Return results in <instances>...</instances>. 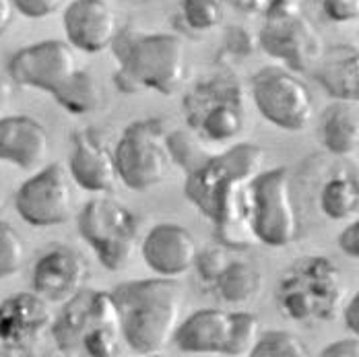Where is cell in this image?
<instances>
[{
    "label": "cell",
    "mask_w": 359,
    "mask_h": 357,
    "mask_svg": "<svg viewBox=\"0 0 359 357\" xmlns=\"http://www.w3.org/2000/svg\"><path fill=\"white\" fill-rule=\"evenodd\" d=\"M262 149L258 144L240 143L211 155L201 168L188 174L184 194L215 225L217 238L233 248L254 242L250 229V180L260 172Z\"/></svg>",
    "instance_id": "6da1fadb"
},
{
    "label": "cell",
    "mask_w": 359,
    "mask_h": 357,
    "mask_svg": "<svg viewBox=\"0 0 359 357\" xmlns=\"http://www.w3.org/2000/svg\"><path fill=\"white\" fill-rule=\"evenodd\" d=\"M118 308L122 341L141 356L163 351L180 322L182 293L168 279H139L120 283L111 291Z\"/></svg>",
    "instance_id": "7a4b0ae2"
},
{
    "label": "cell",
    "mask_w": 359,
    "mask_h": 357,
    "mask_svg": "<svg viewBox=\"0 0 359 357\" xmlns=\"http://www.w3.org/2000/svg\"><path fill=\"white\" fill-rule=\"evenodd\" d=\"M52 337L65 356L114 357L120 353V318L111 293L81 287L52 321Z\"/></svg>",
    "instance_id": "3957f363"
},
{
    "label": "cell",
    "mask_w": 359,
    "mask_h": 357,
    "mask_svg": "<svg viewBox=\"0 0 359 357\" xmlns=\"http://www.w3.org/2000/svg\"><path fill=\"white\" fill-rule=\"evenodd\" d=\"M111 46L120 62L116 83L126 91L172 95L186 79V43L180 36L144 34L126 39L118 34Z\"/></svg>",
    "instance_id": "277c9868"
},
{
    "label": "cell",
    "mask_w": 359,
    "mask_h": 357,
    "mask_svg": "<svg viewBox=\"0 0 359 357\" xmlns=\"http://www.w3.org/2000/svg\"><path fill=\"white\" fill-rule=\"evenodd\" d=\"M343 295L341 271L326 256H304L281 275L277 308L289 321H332Z\"/></svg>",
    "instance_id": "5b68a950"
},
{
    "label": "cell",
    "mask_w": 359,
    "mask_h": 357,
    "mask_svg": "<svg viewBox=\"0 0 359 357\" xmlns=\"http://www.w3.org/2000/svg\"><path fill=\"white\" fill-rule=\"evenodd\" d=\"M184 116L201 141L227 143L246 126L244 89L238 79L215 74L184 97Z\"/></svg>",
    "instance_id": "8992f818"
},
{
    "label": "cell",
    "mask_w": 359,
    "mask_h": 357,
    "mask_svg": "<svg viewBox=\"0 0 359 357\" xmlns=\"http://www.w3.org/2000/svg\"><path fill=\"white\" fill-rule=\"evenodd\" d=\"M81 238L108 271L124 269L139 248V221L122 203L102 196L89 201L76 219Z\"/></svg>",
    "instance_id": "52a82bcc"
},
{
    "label": "cell",
    "mask_w": 359,
    "mask_h": 357,
    "mask_svg": "<svg viewBox=\"0 0 359 357\" xmlns=\"http://www.w3.org/2000/svg\"><path fill=\"white\" fill-rule=\"evenodd\" d=\"M118 180L137 192L149 190L168 178L174 161L168 149V133L159 118L133 122L114 149Z\"/></svg>",
    "instance_id": "ba28073f"
},
{
    "label": "cell",
    "mask_w": 359,
    "mask_h": 357,
    "mask_svg": "<svg viewBox=\"0 0 359 357\" xmlns=\"http://www.w3.org/2000/svg\"><path fill=\"white\" fill-rule=\"evenodd\" d=\"M250 229L254 240L283 248L297 238L299 223L291 201V180L285 168L258 172L250 180Z\"/></svg>",
    "instance_id": "9c48e42d"
},
{
    "label": "cell",
    "mask_w": 359,
    "mask_h": 357,
    "mask_svg": "<svg viewBox=\"0 0 359 357\" xmlns=\"http://www.w3.org/2000/svg\"><path fill=\"white\" fill-rule=\"evenodd\" d=\"M252 100L260 116L281 130H304L314 116L308 85L283 67H264L252 76Z\"/></svg>",
    "instance_id": "30bf717a"
},
{
    "label": "cell",
    "mask_w": 359,
    "mask_h": 357,
    "mask_svg": "<svg viewBox=\"0 0 359 357\" xmlns=\"http://www.w3.org/2000/svg\"><path fill=\"white\" fill-rule=\"evenodd\" d=\"M258 46L293 72L312 71L324 52L323 37L302 11L266 13Z\"/></svg>",
    "instance_id": "8fae6325"
},
{
    "label": "cell",
    "mask_w": 359,
    "mask_h": 357,
    "mask_svg": "<svg viewBox=\"0 0 359 357\" xmlns=\"http://www.w3.org/2000/svg\"><path fill=\"white\" fill-rule=\"evenodd\" d=\"M15 209L34 227H54L71 219V174L62 163H50L25 180L15 194Z\"/></svg>",
    "instance_id": "7c38bea8"
},
{
    "label": "cell",
    "mask_w": 359,
    "mask_h": 357,
    "mask_svg": "<svg viewBox=\"0 0 359 357\" xmlns=\"http://www.w3.org/2000/svg\"><path fill=\"white\" fill-rule=\"evenodd\" d=\"M79 69L74 48L62 39H46L25 46L8 60V74L17 85L54 93Z\"/></svg>",
    "instance_id": "4fadbf2b"
},
{
    "label": "cell",
    "mask_w": 359,
    "mask_h": 357,
    "mask_svg": "<svg viewBox=\"0 0 359 357\" xmlns=\"http://www.w3.org/2000/svg\"><path fill=\"white\" fill-rule=\"evenodd\" d=\"M52 312L36 291H21L0 302V343L6 349H29L52 326Z\"/></svg>",
    "instance_id": "5bb4252c"
},
{
    "label": "cell",
    "mask_w": 359,
    "mask_h": 357,
    "mask_svg": "<svg viewBox=\"0 0 359 357\" xmlns=\"http://www.w3.org/2000/svg\"><path fill=\"white\" fill-rule=\"evenodd\" d=\"M141 254L153 273L176 279L194 267L198 246L194 236L184 225L159 223L147 231L141 242Z\"/></svg>",
    "instance_id": "9a60e30c"
},
{
    "label": "cell",
    "mask_w": 359,
    "mask_h": 357,
    "mask_svg": "<svg viewBox=\"0 0 359 357\" xmlns=\"http://www.w3.org/2000/svg\"><path fill=\"white\" fill-rule=\"evenodd\" d=\"M65 32L72 48L100 54L120 34L118 17L108 0H72L65 8Z\"/></svg>",
    "instance_id": "2e32d148"
},
{
    "label": "cell",
    "mask_w": 359,
    "mask_h": 357,
    "mask_svg": "<svg viewBox=\"0 0 359 357\" xmlns=\"http://www.w3.org/2000/svg\"><path fill=\"white\" fill-rule=\"evenodd\" d=\"M87 279V262L83 254L69 246L48 250L34 267V291L48 304H65L83 287Z\"/></svg>",
    "instance_id": "e0dca14e"
},
{
    "label": "cell",
    "mask_w": 359,
    "mask_h": 357,
    "mask_svg": "<svg viewBox=\"0 0 359 357\" xmlns=\"http://www.w3.org/2000/svg\"><path fill=\"white\" fill-rule=\"evenodd\" d=\"M48 151V130L36 118L25 114L0 118V161H8L21 170H34L43 163Z\"/></svg>",
    "instance_id": "ac0fdd59"
},
{
    "label": "cell",
    "mask_w": 359,
    "mask_h": 357,
    "mask_svg": "<svg viewBox=\"0 0 359 357\" xmlns=\"http://www.w3.org/2000/svg\"><path fill=\"white\" fill-rule=\"evenodd\" d=\"M69 174L74 184L89 192H109L118 184L114 151H109L95 135L81 130L72 137Z\"/></svg>",
    "instance_id": "d6986e66"
},
{
    "label": "cell",
    "mask_w": 359,
    "mask_h": 357,
    "mask_svg": "<svg viewBox=\"0 0 359 357\" xmlns=\"http://www.w3.org/2000/svg\"><path fill=\"white\" fill-rule=\"evenodd\" d=\"M231 316L219 308H205L192 312L184 322H178L174 330V345L182 353L196 356H225L229 339Z\"/></svg>",
    "instance_id": "ffe728a7"
},
{
    "label": "cell",
    "mask_w": 359,
    "mask_h": 357,
    "mask_svg": "<svg viewBox=\"0 0 359 357\" xmlns=\"http://www.w3.org/2000/svg\"><path fill=\"white\" fill-rule=\"evenodd\" d=\"M314 79L334 100H359V54L355 46H334L324 50L314 65Z\"/></svg>",
    "instance_id": "44dd1931"
},
{
    "label": "cell",
    "mask_w": 359,
    "mask_h": 357,
    "mask_svg": "<svg viewBox=\"0 0 359 357\" xmlns=\"http://www.w3.org/2000/svg\"><path fill=\"white\" fill-rule=\"evenodd\" d=\"M320 141L332 155H353L359 149L358 102H341L326 107L318 124Z\"/></svg>",
    "instance_id": "7402d4cb"
},
{
    "label": "cell",
    "mask_w": 359,
    "mask_h": 357,
    "mask_svg": "<svg viewBox=\"0 0 359 357\" xmlns=\"http://www.w3.org/2000/svg\"><path fill=\"white\" fill-rule=\"evenodd\" d=\"M211 287L225 304L242 306L260 295L262 277L248 262H227L211 281Z\"/></svg>",
    "instance_id": "603a6c76"
},
{
    "label": "cell",
    "mask_w": 359,
    "mask_h": 357,
    "mask_svg": "<svg viewBox=\"0 0 359 357\" xmlns=\"http://www.w3.org/2000/svg\"><path fill=\"white\" fill-rule=\"evenodd\" d=\"M52 97L71 114H89L102 104V89L87 71L72 72L71 76L52 93Z\"/></svg>",
    "instance_id": "cb8c5ba5"
},
{
    "label": "cell",
    "mask_w": 359,
    "mask_h": 357,
    "mask_svg": "<svg viewBox=\"0 0 359 357\" xmlns=\"http://www.w3.org/2000/svg\"><path fill=\"white\" fill-rule=\"evenodd\" d=\"M320 209L332 219H351L359 213V186L358 178L351 176H334L320 190Z\"/></svg>",
    "instance_id": "d4e9b609"
},
{
    "label": "cell",
    "mask_w": 359,
    "mask_h": 357,
    "mask_svg": "<svg viewBox=\"0 0 359 357\" xmlns=\"http://www.w3.org/2000/svg\"><path fill=\"white\" fill-rule=\"evenodd\" d=\"M252 357H306L308 356V347L306 343L293 335L291 330H281V328H273V330H260L256 345L252 349Z\"/></svg>",
    "instance_id": "484cf974"
},
{
    "label": "cell",
    "mask_w": 359,
    "mask_h": 357,
    "mask_svg": "<svg viewBox=\"0 0 359 357\" xmlns=\"http://www.w3.org/2000/svg\"><path fill=\"white\" fill-rule=\"evenodd\" d=\"M229 339L225 347V356L246 357L250 356L256 339L260 335V321L252 312H233L229 314Z\"/></svg>",
    "instance_id": "4316f807"
},
{
    "label": "cell",
    "mask_w": 359,
    "mask_h": 357,
    "mask_svg": "<svg viewBox=\"0 0 359 357\" xmlns=\"http://www.w3.org/2000/svg\"><path fill=\"white\" fill-rule=\"evenodd\" d=\"M168 149L172 155V161L182 166L184 172H194L201 168L211 155H205L203 141L192 130H174L168 135Z\"/></svg>",
    "instance_id": "83f0119b"
},
{
    "label": "cell",
    "mask_w": 359,
    "mask_h": 357,
    "mask_svg": "<svg viewBox=\"0 0 359 357\" xmlns=\"http://www.w3.org/2000/svg\"><path fill=\"white\" fill-rule=\"evenodd\" d=\"M180 17L190 32L205 34L219 27L223 21V6L219 0H182Z\"/></svg>",
    "instance_id": "f1b7e54d"
},
{
    "label": "cell",
    "mask_w": 359,
    "mask_h": 357,
    "mask_svg": "<svg viewBox=\"0 0 359 357\" xmlns=\"http://www.w3.org/2000/svg\"><path fill=\"white\" fill-rule=\"evenodd\" d=\"M23 260H25V244L19 231L11 223L0 221V279L19 273Z\"/></svg>",
    "instance_id": "f546056e"
},
{
    "label": "cell",
    "mask_w": 359,
    "mask_h": 357,
    "mask_svg": "<svg viewBox=\"0 0 359 357\" xmlns=\"http://www.w3.org/2000/svg\"><path fill=\"white\" fill-rule=\"evenodd\" d=\"M323 15L332 23H351L359 17V0H316Z\"/></svg>",
    "instance_id": "4dcf8cb0"
},
{
    "label": "cell",
    "mask_w": 359,
    "mask_h": 357,
    "mask_svg": "<svg viewBox=\"0 0 359 357\" xmlns=\"http://www.w3.org/2000/svg\"><path fill=\"white\" fill-rule=\"evenodd\" d=\"M227 264L225 260V252L221 248H207V250L198 252L196 254V260H194V267L198 269V275L201 279L211 285V281L217 277V273Z\"/></svg>",
    "instance_id": "1f68e13d"
},
{
    "label": "cell",
    "mask_w": 359,
    "mask_h": 357,
    "mask_svg": "<svg viewBox=\"0 0 359 357\" xmlns=\"http://www.w3.org/2000/svg\"><path fill=\"white\" fill-rule=\"evenodd\" d=\"M67 0H13L15 11H19L27 19H46L58 13Z\"/></svg>",
    "instance_id": "d6a6232c"
},
{
    "label": "cell",
    "mask_w": 359,
    "mask_h": 357,
    "mask_svg": "<svg viewBox=\"0 0 359 357\" xmlns=\"http://www.w3.org/2000/svg\"><path fill=\"white\" fill-rule=\"evenodd\" d=\"M323 357H358L359 356V337L351 332V337L339 339L330 345H326L323 351Z\"/></svg>",
    "instance_id": "836d02e7"
},
{
    "label": "cell",
    "mask_w": 359,
    "mask_h": 357,
    "mask_svg": "<svg viewBox=\"0 0 359 357\" xmlns=\"http://www.w3.org/2000/svg\"><path fill=\"white\" fill-rule=\"evenodd\" d=\"M339 248L343 250L345 256L358 260L359 258V221L353 219L339 236Z\"/></svg>",
    "instance_id": "e575fe53"
},
{
    "label": "cell",
    "mask_w": 359,
    "mask_h": 357,
    "mask_svg": "<svg viewBox=\"0 0 359 357\" xmlns=\"http://www.w3.org/2000/svg\"><path fill=\"white\" fill-rule=\"evenodd\" d=\"M343 318H345V326L349 328V332L359 335V293H353V297L345 306Z\"/></svg>",
    "instance_id": "d590c367"
},
{
    "label": "cell",
    "mask_w": 359,
    "mask_h": 357,
    "mask_svg": "<svg viewBox=\"0 0 359 357\" xmlns=\"http://www.w3.org/2000/svg\"><path fill=\"white\" fill-rule=\"evenodd\" d=\"M227 2L244 13H262L264 15L275 0H227Z\"/></svg>",
    "instance_id": "8d00e7d4"
},
{
    "label": "cell",
    "mask_w": 359,
    "mask_h": 357,
    "mask_svg": "<svg viewBox=\"0 0 359 357\" xmlns=\"http://www.w3.org/2000/svg\"><path fill=\"white\" fill-rule=\"evenodd\" d=\"M15 19V4L13 0H0V37L8 32Z\"/></svg>",
    "instance_id": "74e56055"
},
{
    "label": "cell",
    "mask_w": 359,
    "mask_h": 357,
    "mask_svg": "<svg viewBox=\"0 0 359 357\" xmlns=\"http://www.w3.org/2000/svg\"><path fill=\"white\" fill-rule=\"evenodd\" d=\"M6 97H8V89L0 83V107L6 104Z\"/></svg>",
    "instance_id": "f35d334b"
},
{
    "label": "cell",
    "mask_w": 359,
    "mask_h": 357,
    "mask_svg": "<svg viewBox=\"0 0 359 357\" xmlns=\"http://www.w3.org/2000/svg\"><path fill=\"white\" fill-rule=\"evenodd\" d=\"M122 2H130V4H143L147 0H122Z\"/></svg>",
    "instance_id": "ab89813d"
},
{
    "label": "cell",
    "mask_w": 359,
    "mask_h": 357,
    "mask_svg": "<svg viewBox=\"0 0 359 357\" xmlns=\"http://www.w3.org/2000/svg\"><path fill=\"white\" fill-rule=\"evenodd\" d=\"M0 205H2V196H0Z\"/></svg>",
    "instance_id": "60d3db41"
}]
</instances>
